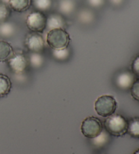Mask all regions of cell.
<instances>
[{"label": "cell", "mask_w": 139, "mask_h": 154, "mask_svg": "<svg viewBox=\"0 0 139 154\" xmlns=\"http://www.w3.org/2000/svg\"><path fill=\"white\" fill-rule=\"evenodd\" d=\"M128 121L121 115L113 114L105 121V130L111 135L121 137L127 133Z\"/></svg>", "instance_id": "cell-1"}, {"label": "cell", "mask_w": 139, "mask_h": 154, "mask_svg": "<svg viewBox=\"0 0 139 154\" xmlns=\"http://www.w3.org/2000/svg\"><path fill=\"white\" fill-rule=\"evenodd\" d=\"M46 42L52 50L68 48L70 36L65 29H55L49 31L46 36Z\"/></svg>", "instance_id": "cell-2"}, {"label": "cell", "mask_w": 139, "mask_h": 154, "mask_svg": "<svg viewBox=\"0 0 139 154\" xmlns=\"http://www.w3.org/2000/svg\"><path fill=\"white\" fill-rule=\"evenodd\" d=\"M118 107V103L112 95L100 96L94 103V109L98 115L102 117H109L113 115Z\"/></svg>", "instance_id": "cell-3"}, {"label": "cell", "mask_w": 139, "mask_h": 154, "mask_svg": "<svg viewBox=\"0 0 139 154\" xmlns=\"http://www.w3.org/2000/svg\"><path fill=\"white\" fill-rule=\"evenodd\" d=\"M81 131L83 136L92 139L99 136L102 131V125L99 118L90 116L83 120Z\"/></svg>", "instance_id": "cell-4"}, {"label": "cell", "mask_w": 139, "mask_h": 154, "mask_svg": "<svg viewBox=\"0 0 139 154\" xmlns=\"http://www.w3.org/2000/svg\"><path fill=\"white\" fill-rule=\"evenodd\" d=\"M47 17L43 12L34 11L27 16L26 24L31 31L35 32H44L46 29Z\"/></svg>", "instance_id": "cell-5"}, {"label": "cell", "mask_w": 139, "mask_h": 154, "mask_svg": "<svg viewBox=\"0 0 139 154\" xmlns=\"http://www.w3.org/2000/svg\"><path fill=\"white\" fill-rule=\"evenodd\" d=\"M24 44L26 48L32 53L40 54L45 47V41L40 33L33 32L27 35Z\"/></svg>", "instance_id": "cell-6"}, {"label": "cell", "mask_w": 139, "mask_h": 154, "mask_svg": "<svg viewBox=\"0 0 139 154\" xmlns=\"http://www.w3.org/2000/svg\"><path fill=\"white\" fill-rule=\"evenodd\" d=\"M8 66L16 74L23 73L28 65L27 57L23 54H14L8 60Z\"/></svg>", "instance_id": "cell-7"}, {"label": "cell", "mask_w": 139, "mask_h": 154, "mask_svg": "<svg viewBox=\"0 0 139 154\" xmlns=\"http://www.w3.org/2000/svg\"><path fill=\"white\" fill-rule=\"evenodd\" d=\"M135 80V75L132 72L130 71H124L117 76L116 84L121 89L128 90L131 88Z\"/></svg>", "instance_id": "cell-8"}, {"label": "cell", "mask_w": 139, "mask_h": 154, "mask_svg": "<svg viewBox=\"0 0 139 154\" xmlns=\"http://www.w3.org/2000/svg\"><path fill=\"white\" fill-rule=\"evenodd\" d=\"M65 24V18L58 14H52L47 17L46 28L49 31L55 29H64Z\"/></svg>", "instance_id": "cell-9"}, {"label": "cell", "mask_w": 139, "mask_h": 154, "mask_svg": "<svg viewBox=\"0 0 139 154\" xmlns=\"http://www.w3.org/2000/svg\"><path fill=\"white\" fill-rule=\"evenodd\" d=\"M32 5V0H9L8 6L16 12H23Z\"/></svg>", "instance_id": "cell-10"}, {"label": "cell", "mask_w": 139, "mask_h": 154, "mask_svg": "<svg viewBox=\"0 0 139 154\" xmlns=\"http://www.w3.org/2000/svg\"><path fill=\"white\" fill-rule=\"evenodd\" d=\"M14 54L12 45L7 41L0 40V62L8 61Z\"/></svg>", "instance_id": "cell-11"}, {"label": "cell", "mask_w": 139, "mask_h": 154, "mask_svg": "<svg viewBox=\"0 0 139 154\" xmlns=\"http://www.w3.org/2000/svg\"><path fill=\"white\" fill-rule=\"evenodd\" d=\"M12 87V82L9 77L4 74H0V97L8 95Z\"/></svg>", "instance_id": "cell-12"}, {"label": "cell", "mask_w": 139, "mask_h": 154, "mask_svg": "<svg viewBox=\"0 0 139 154\" xmlns=\"http://www.w3.org/2000/svg\"><path fill=\"white\" fill-rule=\"evenodd\" d=\"M127 133L133 138L139 139V117H134L128 121Z\"/></svg>", "instance_id": "cell-13"}, {"label": "cell", "mask_w": 139, "mask_h": 154, "mask_svg": "<svg viewBox=\"0 0 139 154\" xmlns=\"http://www.w3.org/2000/svg\"><path fill=\"white\" fill-rule=\"evenodd\" d=\"M32 4L36 11L44 12L51 9L53 5V0H32Z\"/></svg>", "instance_id": "cell-14"}, {"label": "cell", "mask_w": 139, "mask_h": 154, "mask_svg": "<svg viewBox=\"0 0 139 154\" xmlns=\"http://www.w3.org/2000/svg\"><path fill=\"white\" fill-rule=\"evenodd\" d=\"M75 8L73 0H61L59 4V9L61 12L65 14H71Z\"/></svg>", "instance_id": "cell-15"}, {"label": "cell", "mask_w": 139, "mask_h": 154, "mask_svg": "<svg viewBox=\"0 0 139 154\" xmlns=\"http://www.w3.org/2000/svg\"><path fill=\"white\" fill-rule=\"evenodd\" d=\"M15 31V26L9 23H3L0 24V35L3 37H10Z\"/></svg>", "instance_id": "cell-16"}, {"label": "cell", "mask_w": 139, "mask_h": 154, "mask_svg": "<svg viewBox=\"0 0 139 154\" xmlns=\"http://www.w3.org/2000/svg\"><path fill=\"white\" fill-rule=\"evenodd\" d=\"M10 8L8 5L0 2V24L5 23L10 17Z\"/></svg>", "instance_id": "cell-17"}, {"label": "cell", "mask_w": 139, "mask_h": 154, "mask_svg": "<svg viewBox=\"0 0 139 154\" xmlns=\"http://www.w3.org/2000/svg\"><path fill=\"white\" fill-rule=\"evenodd\" d=\"M30 62L33 67H40L43 64V57L39 53H32L30 56Z\"/></svg>", "instance_id": "cell-18"}, {"label": "cell", "mask_w": 139, "mask_h": 154, "mask_svg": "<svg viewBox=\"0 0 139 154\" xmlns=\"http://www.w3.org/2000/svg\"><path fill=\"white\" fill-rule=\"evenodd\" d=\"M108 138L109 137H108L107 134L102 131V133L99 136L92 139V143L96 147H101L106 143Z\"/></svg>", "instance_id": "cell-19"}, {"label": "cell", "mask_w": 139, "mask_h": 154, "mask_svg": "<svg viewBox=\"0 0 139 154\" xmlns=\"http://www.w3.org/2000/svg\"><path fill=\"white\" fill-rule=\"evenodd\" d=\"M52 54H53L55 58L60 60H63L67 58L69 56V50L68 48L65 49H58V50L52 51Z\"/></svg>", "instance_id": "cell-20"}, {"label": "cell", "mask_w": 139, "mask_h": 154, "mask_svg": "<svg viewBox=\"0 0 139 154\" xmlns=\"http://www.w3.org/2000/svg\"><path fill=\"white\" fill-rule=\"evenodd\" d=\"M130 89L132 98L139 101V79L135 80Z\"/></svg>", "instance_id": "cell-21"}, {"label": "cell", "mask_w": 139, "mask_h": 154, "mask_svg": "<svg viewBox=\"0 0 139 154\" xmlns=\"http://www.w3.org/2000/svg\"><path fill=\"white\" fill-rule=\"evenodd\" d=\"M131 68L132 72L136 76L139 77V55H138L132 61Z\"/></svg>", "instance_id": "cell-22"}, {"label": "cell", "mask_w": 139, "mask_h": 154, "mask_svg": "<svg viewBox=\"0 0 139 154\" xmlns=\"http://www.w3.org/2000/svg\"><path fill=\"white\" fill-rule=\"evenodd\" d=\"M89 4L93 7H100L104 4L105 0H88Z\"/></svg>", "instance_id": "cell-23"}, {"label": "cell", "mask_w": 139, "mask_h": 154, "mask_svg": "<svg viewBox=\"0 0 139 154\" xmlns=\"http://www.w3.org/2000/svg\"><path fill=\"white\" fill-rule=\"evenodd\" d=\"M124 0H110V2L112 3V4L115 5H119L121 4L122 2H123Z\"/></svg>", "instance_id": "cell-24"}, {"label": "cell", "mask_w": 139, "mask_h": 154, "mask_svg": "<svg viewBox=\"0 0 139 154\" xmlns=\"http://www.w3.org/2000/svg\"><path fill=\"white\" fill-rule=\"evenodd\" d=\"M2 2L4 3V4L8 5V2H9V0H2Z\"/></svg>", "instance_id": "cell-25"}, {"label": "cell", "mask_w": 139, "mask_h": 154, "mask_svg": "<svg viewBox=\"0 0 139 154\" xmlns=\"http://www.w3.org/2000/svg\"><path fill=\"white\" fill-rule=\"evenodd\" d=\"M133 154H139V149L136 150L135 152H134V153H133Z\"/></svg>", "instance_id": "cell-26"}]
</instances>
